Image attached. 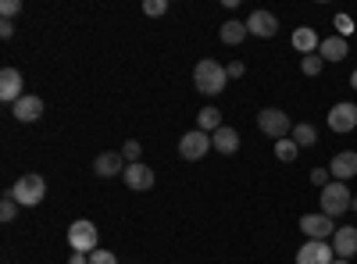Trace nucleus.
Here are the masks:
<instances>
[{"label": "nucleus", "mask_w": 357, "mask_h": 264, "mask_svg": "<svg viewBox=\"0 0 357 264\" xmlns=\"http://www.w3.org/2000/svg\"><path fill=\"white\" fill-rule=\"evenodd\" d=\"M11 193H15V200L22 203V208H36V203L47 196V179L36 175V171H29V175H22V179L11 186Z\"/></svg>", "instance_id": "5"}, {"label": "nucleus", "mask_w": 357, "mask_h": 264, "mask_svg": "<svg viewBox=\"0 0 357 264\" xmlns=\"http://www.w3.org/2000/svg\"><path fill=\"white\" fill-rule=\"evenodd\" d=\"M257 129L268 136V139H286L293 132V122L282 107H261L257 111Z\"/></svg>", "instance_id": "4"}, {"label": "nucleus", "mask_w": 357, "mask_h": 264, "mask_svg": "<svg viewBox=\"0 0 357 264\" xmlns=\"http://www.w3.org/2000/svg\"><path fill=\"white\" fill-rule=\"evenodd\" d=\"M329 175L336 183H347L357 175V150H340L333 161H329Z\"/></svg>", "instance_id": "14"}, {"label": "nucleus", "mask_w": 357, "mask_h": 264, "mask_svg": "<svg viewBox=\"0 0 357 264\" xmlns=\"http://www.w3.org/2000/svg\"><path fill=\"white\" fill-rule=\"evenodd\" d=\"M197 129L207 132V136H215V132L222 129V111H218V107H200V114H197Z\"/></svg>", "instance_id": "21"}, {"label": "nucleus", "mask_w": 357, "mask_h": 264, "mask_svg": "<svg viewBox=\"0 0 357 264\" xmlns=\"http://www.w3.org/2000/svg\"><path fill=\"white\" fill-rule=\"evenodd\" d=\"M207 150H215V146H211V136L200 132V129H190L183 139H178V157L183 161H200Z\"/></svg>", "instance_id": "6"}, {"label": "nucleus", "mask_w": 357, "mask_h": 264, "mask_svg": "<svg viewBox=\"0 0 357 264\" xmlns=\"http://www.w3.org/2000/svg\"><path fill=\"white\" fill-rule=\"evenodd\" d=\"M126 186L132 189V193H143V189H151L154 186V168L151 164H143V161H136V164H129L126 168Z\"/></svg>", "instance_id": "12"}, {"label": "nucleus", "mask_w": 357, "mask_h": 264, "mask_svg": "<svg viewBox=\"0 0 357 264\" xmlns=\"http://www.w3.org/2000/svg\"><path fill=\"white\" fill-rule=\"evenodd\" d=\"M333 25H336V36H343V40L354 33V18H350V15H336V22H333Z\"/></svg>", "instance_id": "28"}, {"label": "nucleus", "mask_w": 357, "mask_h": 264, "mask_svg": "<svg viewBox=\"0 0 357 264\" xmlns=\"http://www.w3.org/2000/svg\"><path fill=\"white\" fill-rule=\"evenodd\" d=\"M165 11H168V0H143V15L158 18V15H165Z\"/></svg>", "instance_id": "26"}, {"label": "nucleus", "mask_w": 357, "mask_h": 264, "mask_svg": "<svg viewBox=\"0 0 357 264\" xmlns=\"http://www.w3.org/2000/svg\"><path fill=\"white\" fill-rule=\"evenodd\" d=\"M336 250L329 240H307L301 250H296V264H333Z\"/></svg>", "instance_id": "9"}, {"label": "nucleus", "mask_w": 357, "mask_h": 264, "mask_svg": "<svg viewBox=\"0 0 357 264\" xmlns=\"http://www.w3.org/2000/svg\"><path fill=\"white\" fill-rule=\"evenodd\" d=\"M329 129L333 132H340V136H347V132H354L357 129V104L354 100H340V104H333V111H329Z\"/></svg>", "instance_id": "7"}, {"label": "nucleus", "mask_w": 357, "mask_h": 264, "mask_svg": "<svg viewBox=\"0 0 357 264\" xmlns=\"http://www.w3.org/2000/svg\"><path fill=\"white\" fill-rule=\"evenodd\" d=\"M18 11H22V0H4V4H0V15H4L8 22H11Z\"/></svg>", "instance_id": "31"}, {"label": "nucleus", "mask_w": 357, "mask_h": 264, "mask_svg": "<svg viewBox=\"0 0 357 264\" xmlns=\"http://www.w3.org/2000/svg\"><path fill=\"white\" fill-rule=\"evenodd\" d=\"M296 154H301V146H296L289 136H286V139H275V157H279L282 164H293Z\"/></svg>", "instance_id": "23"}, {"label": "nucleus", "mask_w": 357, "mask_h": 264, "mask_svg": "<svg viewBox=\"0 0 357 264\" xmlns=\"http://www.w3.org/2000/svg\"><path fill=\"white\" fill-rule=\"evenodd\" d=\"M311 183L318 186V189H325L333 183V175H329V168H311Z\"/></svg>", "instance_id": "30"}, {"label": "nucleus", "mask_w": 357, "mask_h": 264, "mask_svg": "<svg viewBox=\"0 0 357 264\" xmlns=\"http://www.w3.org/2000/svg\"><path fill=\"white\" fill-rule=\"evenodd\" d=\"M350 211H354V215H357V196H354V203H350Z\"/></svg>", "instance_id": "36"}, {"label": "nucleus", "mask_w": 357, "mask_h": 264, "mask_svg": "<svg viewBox=\"0 0 357 264\" xmlns=\"http://www.w3.org/2000/svg\"><path fill=\"white\" fill-rule=\"evenodd\" d=\"M289 139H293V143L304 150V146H314V143H318V129H314L311 122H301V125H293Z\"/></svg>", "instance_id": "22"}, {"label": "nucleus", "mask_w": 357, "mask_h": 264, "mask_svg": "<svg viewBox=\"0 0 357 264\" xmlns=\"http://www.w3.org/2000/svg\"><path fill=\"white\" fill-rule=\"evenodd\" d=\"M211 146H215L222 157H232L236 150H240V132H236L232 125H222V129L211 136Z\"/></svg>", "instance_id": "18"}, {"label": "nucleus", "mask_w": 357, "mask_h": 264, "mask_svg": "<svg viewBox=\"0 0 357 264\" xmlns=\"http://www.w3.org/2000/svg\"><path fill=\"white\" fill-rule=\"evenodd\" d=\"M247 33L257 36V40H272V36L279 33V18H275L272 11H250V18H247Z\"/></svg>", "instance_id": "10"}, {"label": "nucleus", "mask_w": 357, "mask_h": 264, "mask_svg": "<svg viewBox=\"0 0 357 264\" xmlns=\"http://www.w3.org/2000/svg\"><path fill=\"white\" fill-rule=\"evenodd\" d=\"M318 54H321V61H333V65H340L343 57L350 54V43H347L343 36H336V33H333V36H325V40H321Z\"/></svg>", "instance_id": "17"}, {"label": "nucleus", "mask_w": 357, "mask_h": 264, "mask_svg": "<svg viewBox=\"0 0 357 264\" xmlns=\"http://www.w3.org/2000/svg\"><path fill=\"white\" fill-rule=\"evenodd\" d=\"M139 154H143V143H136V139H129V143L122 146V157H126L129 164H136V161H139Z\"/></svg>", "instance_id": "27"}, {"label": "nucleus", "mask_w": 357, "mask_h": 264, "mask_svg": "<svg viewBox=\"0 0 357 264\" xmlns=\"http://www.w3.org/2000/svg\"><path fill=\"white\" fill-rule=\"evenodd\" d=\"M89 264H118V257H114L111 250H104V247H97L93 254H89Z\"/></svg>", "instance_id": "29"}, {"label": "nucleus", "mask_w": 357, "mask_h": 264, "mask_svg": "<svg viewBox=\"0 0 357 264\" xmlns=\"http://www.w3.org/2000/svg\"><path fill=\"white\" fill-rule=\"evenodd\" d=\"M68 247H72V254H93L100 247V228L89 218L72 222L68 225Z\"/></svg>", "instance_id": "2"}, {"label": "nucleus", "mask_w": 357, "mask_h": 264, "mask_svg": "<svg viewBox=\"0 0 357 264\" xmlns=\"http://www.w3.org/2000/svg\"><path fill=\"white\" fill-rule=\"evenodd\" d=\"M329 243H333L336 257L350 261V257L357 254V228H354V225H340V228H336V236H333Z\"/></svg>", "instance_id": "15"}, {"label": "nucleus", "mask_w": 357, "mask_h": 264, "mask_svg": "<svg viewBox=\"0 0 357 264\" xmlns=\"http://www.w3.org/2000/svg\"><path fill=\"white\" fill-rule=\"evenodd\" d=\"M225 72H229V79H240V75L247 72V65H243V61H229V65H225Z\"/></svg>", "instance_id": "32"}, {"label": "nucleus", "mask_w": 357, "mask_h": 264, "mask_svg": "<svg viewBox=\"0 0 357 264\" xmlns=\"http://www.w3.org/2000/svg\"><path fill=\"white\" fill-rule=\"evenodd\" d=\"M0 36H4V40H11V36H15V22H8V18L0 22Z\"/></svg>", "instance_id": "33"}, {"label": "nucleus", "mask_w": 357, "mask_h": 264, "mask_svg": "<svg viewBox=\"0 0 357 264\" xmlns=\"http://www.w3.org/2000/svg\"><path fill=\"white\" fill-rule=\"evenodd\" d=\"M68 264H89V254H72Z\"/></svg>", "instance_id": "34"}, {"label": "nucleus", "mask_w": 357, "mask_h": 264, "mask_svg": "<svg viewBox=\"0 0 357 264\" xmlns=\"http://www.w3.org/2000/svg\"><path fill=\"white\" fill-rule=\"evenodd\" d=\"M11 114H15V118H18L22 125H33V122L40 118V114H43V100H40V97H33V93H25V97L11 107Z\"/></svg>", "instance_id": "16"}, {"label": "nucleus", "mask_w": 357, "mask_h": 264, "mask_svg": "<svg viewBox=\"0 0 357 264\" xmlns=\"http://www.w3.org/2000/svg\"><path fill=\"white\" fill-rule=\"evenodd\" d=\"M126 168H129V161L122 157V150H104V154H97V161H93V171L100 175V179L126 175Z\"/></svg>", "instance_id": "11"}, {"label": "nucleus", "mask_w": 357, "mask_h": 264, "mask_svg": "<svg viewBox=\"0 0 357 264\" xmlns=\"http://www.w3.org/2000/svg\"><path fill=\"white\" fill-rule=\"evenodd\" d=\"M318 47H321V40H318V33H314L311 25L293 29V50H301V57H307V54H318Z\"/></svg>", "instance_id": "19"}, {"label": "nucleus", "mask_w": 357, "mask_h": 264, "mask_svg": "<svg viewBox=\"0 0 357 264\" xmlns=\"http://www.w3.org/2000/svg\"><path fill=\"white\" fill-rule=\"evenodd\" d=\"M18 208H22V203H18V200H15V193L8 189V193H4V203H0V222H4V225H8V222H15Z\"/></svg>", "instance_id": "24"}, {"label": "nucleus", "mask_w": 357, "mask_h": 264, "mask_svg": "<svg viewBox=\"0 0 357 264\" xmlns=\"http://www.w3.org/2000/svg\"><path fill=\"white\" fill-rule=\"evenodd\" d=\"M218 36H222V43H225V47H240L250 33H247V22H236V18H229V22H222Z\"/></svg>", "instance_id": "20"}, {"label": "nucleus", "mask_w": 357, "mask_h": 264, "mask_svg": "<svg viewBox=\"0 0 357 264\" xmlns=\"http://www.w3.org/2000/svg\"><path fill=\"white\" fill-rule=\"evenodd\" d=\"M321 68H325V61H321V54H307V57H301V72H304L307 79L321 75Z\"/></svg>", "instance_id": "25"}, {"label": "nucleus", "mask_w": 357, "mask_h": 264, "mask_svg": "<svg viewBox=\"0 0 357 264\" xmlns=\"http://www.w3.org/2000/svg\"><path fill=\"white\" fill-rule=\"evenodd\" d=\"M333 264H350V261H343V257H336V261H333Z\"/></svg>", "instance_id": "37"}, {"label": "nucleus", "mask_w": 357, "mask_h": 264, "mask_svg": "<svg viewBox=\"0 0 357 264\" xmlns=\"http://www.w3.org/2000/svg\"><path fill=\"white\" fill-rule=\"evenodd\" d=\"M350 86H354V90H357V72H354V75H350Z\"/></svg>", "instance_id": "35"}, {"label": "nucleus", "mask_w": 357, "mask_h": 264, "mask_svg": "<svg viewBox=\"0 0 357 264\" xmlns=\"http://www.w3.org/2000/svg\"><path fill=\"white\" fill-rule=\"evenodd\" d=\"M318 203H321V215H329V218H340V215H347L350 211V203H354V196H350V189H347V183H329L321 193H318Z\"/></svg>", "instance_id": "3"}, {"label": "nucleus", "mask_w": 357, "mask_h": 264, "mask_svg": "<svg viewBox=\"0 0 357 264\" xmlns=\"http://www.w3.org/2000/svg\"><path fill=\"white\" fill-rule=\"evenodd\" d=\"M193 82H197V90L204 97H218L225 90V82H229V72L218 61H211V57H204V61H197V68H193Z\"/></svg>", "instance_id": "1"}, {"label": "nucleus", "mask_w": 357, "mask_h": 264, "mask_svg": "<svg viewBox=\"0 0 357 264\" xmlns=\"http://www.w3.org/2000/svg\"><path fill=\"white\" fill-rule=\"evenodd\" d=\"M25 93H22V72L18 68H4V72H0V100H4V104H18Z\"/></svg>", "instance_id": "13"}, {"label": "nucleus", "mask_w": 357, "mask_h": 264, "mask_svg": "<svg viewBox=\"0 0 357 264\" xmlns=\"http://www.w3.org/2000/svg\"><path fill=\"white\" fill-rule=\"evenodd\" d=\"M336 228H340V225H336V218L321 215V211H318V215H304V218H301V232H304L307 240H333V236H336Z\"/></svg>", "instance_id": "8"}]
</instances>
